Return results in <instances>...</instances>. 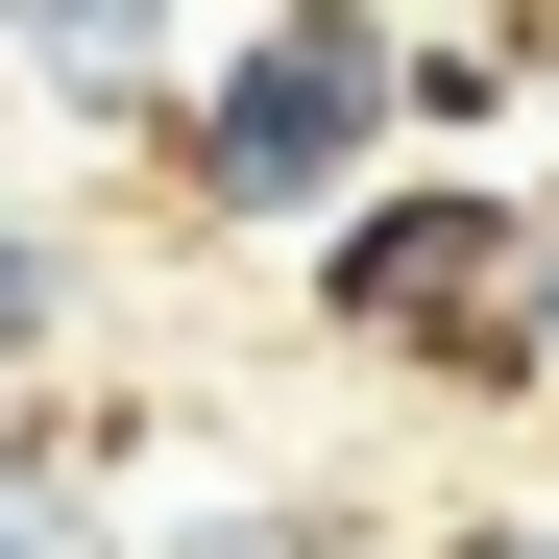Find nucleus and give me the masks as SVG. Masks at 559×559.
I'll list each match as a JSON object with an SVG mask.
<instances>
[{
	"label": "nucleus",
	"instance_id": "f257e3e1",
	"mask_svg": "<svg viewBox=\"0 0 559 559\" xmlns=\"http://www.w3.org/2000/svg\"><path fill=\"white\" fill-rule=\"evenodd\" d=\"M170 219H219V243H317L365 170H414V0H267L243 49L170 73Z\"/></svg>",
	"mask_w": 559,
	"mask_h": 559
},
{
	"label": "nucleus",
	"instance_id": "f03ea898",
	"mask_svg": "<svg viewBox=\"0 0 559 559\" xmlns=\"http://www.w3.org/2000/svg\"><path fill=\"white\" fill-rule=\"evenodd\" d=\"M511 243H535V195L511 170H462V146H414V170H365V195L317 219V341H365V365H438V390H535V341H511Z\"/></svg>",
	"mask_w": 559,
	"mask_h": 559
},
{
	"label": "nucleus",
	"instance_id": "7ed1b4c3",
	"mask_svg": "<svg viewBox=\"0 0 559 559\" xmlns=\"http://www.w3.org/2000/svg\"><path fill=\"white\" fill-rule=\"evenodd\" d=\"M0 73H25L49 122L146 146V122H170V73H195V0H25V49H0Z\"/></svg>",
	"mask_w": 559,
	"mask_h": 559
},
{
	"label": "nucleus",
	"instance_id": "20e7f679",
	"mask_svg": "<svg viewBox=\"0 0 559 559\" xmlns=\"http://www.w3.org/2000/svg\"><path fill=\"white\" fill-rule=\"evenodd\" d=\"M49 341H73V243H49L25 195H0V390H25V365H49Z\"/></svg>",
	"mask_w": 559,
	"mask_h": 559
},
{
	"label": "nucleus",
	"instance_id": "39448f33",
	"mask_svg": "<svg viewBox=\"0 0 559 559\" xmlns=\"http://www.w3.org/2000/svg\"><path fill=\"white\" fill-rule=\"evenodd\" d=\"M146 559H365V535H341V511H170Z\"/></svg>",
	"mask_w": 559,
	"mask_h": 559
},
{
	"label": "nucleus",
	"instance_id": "423d86ee",
	"mask_svg": "<svg viewBox=\"0 0 559 559\" xmlns=\"http://www.w3.org/2000/svg\"><path fill=\"white\" fill-rule=\"evenodd\" d=\"M511 341H535V390H559V195H535V243H511Z\"/></svg>",
	"mask_w": 559,
	"mask_h": 559
},
{
	"label": "nucleus",
	"instance_id": "0eeeda50",
	"mask_svg": "<svg viewBox=\"0 0 559 559\" xmlns=\"http://www.w3.org/2000/svg\"><path fill=\"white\" fill-rule=\"evenodd\" d=\"M438 559H559V511H462V535H438Z\"/></svg>",
	"mask_w": 559,
	"mask_h": 559
},
{
	"label": "nucleus",
	"instance_id": "6e6552de",
	"mask_svg": "<svg viewBox=\"0 0 559 559\" xmlns=\"http://www.w3.org/2000/svg\"><path fill=\"white\" fill-rule=\"evenodd\" d=\"M511 146H535V170H511V195H559V49H535V122H511Z\"/></svg>",
	"mask_w": 559,
	"mask_h": 559
},
{
	"label": "nucleus",
	"instance_id": "1a4fd4ad",
	"mask_svg": "<svg viewBox=\"0 0 559 559\" xmlns=\"http://www.w3.org/2000/svg\"><path fill=\"white\" fill-rule=\"evenodd\" d=\"M0 49H25V0H0Z\"/></svg>",
	"mask_w": 559,
	"mask_h": 559
},
{
	"label": "nucleus",
	"instance_id": "9d476101",
	"mask_svg": "<svg viewBox=\"0 0 559 559\" xmlns=\"http://www.w3.org/2000/svg\"><path fill=\"white\" fill-rule=\"evenodd\" d=\"M0 559H49V535H0Z\"/></svg>",
	"mask_w": 559,
	"mask_h": 559
}]
</instances>
